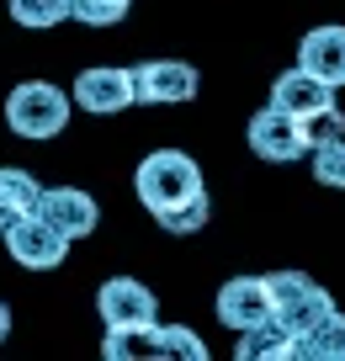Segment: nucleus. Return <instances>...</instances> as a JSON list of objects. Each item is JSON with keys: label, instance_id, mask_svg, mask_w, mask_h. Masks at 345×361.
<instances>
[{"label": "nucleus", "instance_id": "412c9836", "mask_svg": "<svg viewBox=\"0 0 345 361\" xmlns=\"http://www.w3.org/2000/svg\"><path fill=\"white\" fill-rule=\"evenodd\" d=\"M133 11V0H75V22L85 27H117Z\"/></svg>", "mask_w": 345, "mask_h": 361}, {"label": "nucleus", "instance_id": "4468645a", "mask_svg": "<svg viewBox=\"0 0 345 361\" xmlns=\"http://www.w3.org/2000/svg\"><path fill=\"white\" fill-rule=\"evenodd\" d=\"M37 202H43V180H32V170L22 165H0V234L6 224L37 213Z\"/></svg>", "mask_w": 345, "mask_h": 361}, {"label": "nucleus", "instance_id": "dca6fc26", "mask_svg": "<svg viewBox=\"0 0 345 361\" xmlns=\"http://www.w3.org/2000/svg\"><path fill=\"white\" fill-rule=\"evenodd\" d=\"M107 361H149L159 356V324H128V329H107L101 340Z\"/></svg>", "mask_w": 345, "mask_h": 361}, {"label": "nucleus", "instance_id": "39448f33", "mask_svg": "<svg viewBox=\"0 0 345 361\" xmlns=\"http://www.w3.org/2000/svg\"><path fill=\"white\" fill-rule=\"evenodd\" d=\"M69 96H75L80 112H90V117H111V112H123V106H133V102H138V85H133V69L90 64V69H80V75H75Z\"/></svg>", "mask_w": 345, "mask_h": 361}, {"label": "nucleus", "instance_id": "6e6552de", "mask_svg": "<svg viewBox=\"0 0 345 361\" xmlns=\"http://www.w3.org/2000/svg\"><path fill=\"white\" fill-rule=\"evenodd\" d=\"M250 149H255L260 159H271V165H292V159L308 154V144H303V128L292 112H282V106H260L255 117H250Z\"/></svg>", "mask_w": 345, "mask_h": 361}, {"label": "nucleus", "instance_id": "1a4fd4ad", "mask_svg": "<svg viewBox=\"0 0 345 361\" xmlns=\"http://www.w3.org/2000/svg\"><path fill=\"white\" fill-rule=\"evenodd\" d=\"M212 314H218V324L234 329V335H239V329H250V324H260V319H271V287H266V276H229V282L218 287Z\"/></svg>", "mask_w": 345, "mask_h": 361}, {"label": "nucleus", "instance_id": "9b49d317", "mask_svg": "<svg viewBox=\"0 0 345 361\" xmlns=\"http://www.w3.org/2000/svg\"><path fill=\"white\" fill-rule=\"evenodd\" d=\"M298 64L308 75H319L324 85L340 90L345 85V27L340 22H324V27H308L298 43Z\"/></svg>", "mask_w": 345, "mask_h": 361}, {"label": "nucleus", "instance_id": "0eeeda50", "mask_svg": "<svg viewBox=\"0 0 345 361\" xmlns=\"http://www.w3.org/2000/svg\"><path fill=\"white\" fill-rule=\"evenodd\" d=\"M96 308L107 319V329H128V324H159V298L133 276H107L96 293Z\"/></svg>", "mask_w": 345, "mask_h": 361}, {"label": "nucleus", "instance_id": "9d476101", "mask_svg": "<svg viewBox=\"0 0 345 361\" xmlns=\"http://www.w3.org/2000/svg\"><path fill=\"white\" fill-rule=\"evenodd\" d=\"M37 213H43L59 234H69V239H90V234H96V224H101L96 197L80 192V186H54V192H43Z\"/></svg>", "mask_w": 345, "mask_h": 361}, {"label": "nucleus", "instance_id": "423d86ee", "mask_svg": "<svg viewBox=\"0 0 345 361\" xmlns=\"http://www.w3.org/2000/svg\"><path fill=\"white\" fill-rule=\"evenodd\" d=\"M133 85H138V106H181L202 90V75L186 59H149L133 69Z\"/></svg>", "mask_w": 345, "mask_h": 361}, {"label": "nucleus", "instance_id": "2eb2a0df", "mask_svg": "<svg viewBox=\"0 0 345 361\" xmlns=\"http://www.w3.org/2000/svg\"><path fill=\"white\" fill-rule=\"evenodd\" d=\"M298 361H345V314L340 308L298 335Z\"/></svg>", "mask_w": 345, "mask_h": 361}, {"label": "nucleus", "instance_id": "a211bd4d", "mask_svg": "<svg viewBox=\"0 0 345 361\" xmlns=\"http://www.w3.org/2000/svg\"><path fill=\"white\" fill-rule=\"evenodd\" d=\"M159 356H181V361H207V340L186 324H159Z\"/></svg>", "mask_w": 345, "mask_h": 361}, {"label": "nucleus", "instance_id": "aec40b11", "mask_svg": "<svg viewBox=\"0 0 345 361\" xmlns=\"http://www.w3.org/2000/svg\"><path fill=\"white\" fill-rule=\"evenodd\" d=\"M298 128H303V144H308V154H313L319 144H329V138H340V133H345V117L334 112V106H319V112L298 117Z\"/></svg>", "mask_w": 345, "mask_h": 361}, {"label": "nucleus", "instance_id": "7ed1b4c3", "mask_svg": "<svg viewBox=\"0 0 345 361\" xmlns=\"http://www.w3.org/2000/svg\"><path fill=\"white\" fill-rule=\"evenodd\" d=\"M266 287H271V314H277L292 335H303V329H313L324 314H334V298L313 282L308 271H271Z\"/></svg>", "mask_w": 345, "mask_h": 361}, {"label": "nucleus", "instance_id": "20e7f679", "mask_svg": "<svg viewBox=\"0 0 345 361\" xmlns=\"http://www.w3.org/2000/svg\"><path fill=\"white\" fill-rule=\"evenodd\" d=\"M69 245H75V239L59 234L43 213H27V218H16V224H6V255H11L16 266H27V271H59L64 255H69Z\"/></svg>", "mask_w": 345, "mask_h": 361}, {"label": "nucleus", "instance_id": "4be33fe9", "mask_svg": "<svg viewBox=\"0 0 345 361\" xmlns=\"http://www.w3.org/2000/svg\"><path fill=\"white\" fill-rule=\"evenodd\" d=\"M11 335V308H6V298H0V340Z\"/></svg>", "mask_w": 345, "mask_h": 361}, {"label": "nucleus", "instance_id": "ddd939ff", "mask_svg": "<svg viewBox=\"0 0 345 361\" xmlns=\"http://www.w3.org/2000/svg\"><path fill=\"white\" fill-rule=\"evenodd\" d=\"M234 356L239 361H298V335L271 314V319H260V324L239 329V350Z\"/></svg>", "mask_w": 345, "mask_h": 361}, {"label": "nucleus", "instance_id": "6ab92c4d", "mask_svg": "<svg viewBox=\"0 0 345 361\" xmlns=\"http://www.w3.org/2000/svg\"><path fill=\"white\" fill-rule=\"evenodd\" d=\"M313 180H319V186H334V192H345V133L313 149Z\"/></svg>", "mask_w": 345, "mask_h": 361}, {"label": "nucleus", "instance_id": "f3484780", "mask_svg": "<svg viewBox=\"0 0 345 361\" xmlns=\"http://www.w3.org/2000/svg\"><path fill=\"white\" fill-rule=\"evenodd\" d=\"M11 6V16L22 27H32V32H48V27L59 22H75V0H6Z\"/></svg>", "mask_w": 345, "mask_h": 361}, {"label": "nucleus", "instance_id": "f257e3e1", "mask_svg": "<svg viewBox=\"0 0 345 361\" xmlns=\"http://www.w3.org/2000/svg\"><path fill=\"white\" fill-rule=\"evenodd\" d=\"M133 192L155 213V224L165 234H197L212 213L207 186H202V165L186 149H155V154H144L138 159V176H133Z\"/></svg>", "mask_w": 345, "mask_h": 361}, {"label": "nucleus", "instance_id": "f03ea898", "mask_svg": "<svg viewBox=\"0 0 345 361\" xmlns=\"http://www.w3.org/2000/svg\"><path fill=\"white\" fill-rule=\"evenodd\" d=\"M69 112H75V96L59 90L54 80H22V85L6 96V128H11L16 138H32V144L59 138L69 128Z\"/></svg>", "mask_w": 345, "mask_h": 361}, {"label": "nucleus", "instance_id": "f8f14e48", "mask_svg": "<svg viewBox=\"0 0 345 361\" xmlns=\"http://www.w3.org/2000/svg\"><path fill=\"white\" fill-rule=\"evenodd\" d=\"M271 106H282V112H292V117H308V112H319V106H334V85H324L319 75L292 64L287 75H277V85H271Z\"/></svg>", "mask_w": 345, "mask_h": 361}]
</instances>
